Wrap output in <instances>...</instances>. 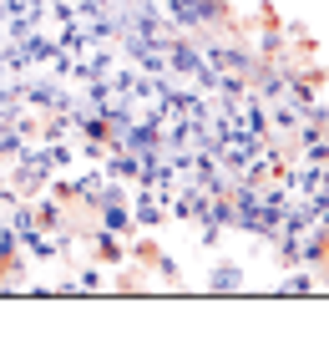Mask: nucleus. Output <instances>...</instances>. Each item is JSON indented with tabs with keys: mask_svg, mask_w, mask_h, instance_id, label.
<instances>
[]
</instances>
